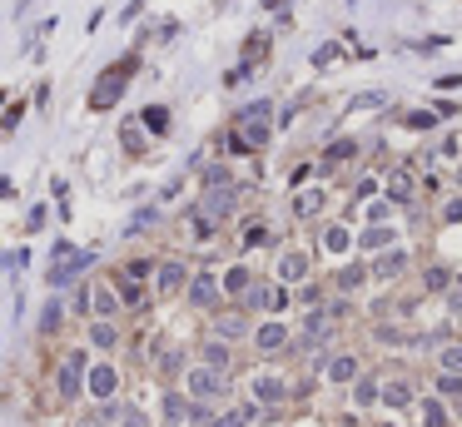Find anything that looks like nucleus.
<instances>
[{"mask_svg":"<svg viewBox=\"0 0 462 427\" xmlns=\"http://www.w3.org/2000/svg\"><path fill=\"white\" fill-rule=\"evenodd\" d=\"M55 253H60V259H55V268H50V284H70L80 268H90V264H95V253H75L70 244H60Z\"/></svg>","mask_w":462,"mask_h":427,"instance_id":"obj_1","label":"nucleus"},{"mask_svg":"<svg viewBox=\"0 0 462 427\" xmlns=\"http://www.w3.org/2000/svg\"><path fill=\"white\" fill-rule=\"evenodd\" d=\"M130 70H135V60H130V65H119V70H110V75L100 80V90L90 95V104H95V110H104V104H115V95L124 90V75H130Z\"/></svg>","mask_w":462,"mask_h":427,"instance_id":"obj_2","label":"nucleus"},{"mask_svg":"<svg viewBox=\"0 0 462 427\" xmlns=\"http://www.w3.org/2000/svg\"><path fill=\"white\" fill-rule=\"evenodd\" d=\"M80 373H85V358L70 353L65 368H60V397H80Z\"/></svg>","mask_w":462,"mask_h":427,"instance_id":"obj_3","label":"nucleus"},{"mask_svg":"<svg viewBox=\"0 0 462 427\" xmlns=\"http://www.w3.org/2000/svg\"><path fill=\"white\" fill-rule=\"evenodd\" d=\"M219 388H224L219 368H194V373H189V393H194V397H214Z\"/></svg>","mask_w":462,"mask_h":427,"instance_id":"obj_4","label":"nucleus"},{"mask_svg":"<svg viewBox=\"0 0 462 427\" xmlns=\"http://www.w3.org/2000/svg\"><path fill=\"white\" fill-rule=\"evenodd\" d=\"M254 397L264 402V408H274V402L284 397V378H274V373H259V378H254Z\"/></svg>","mask_w":462,"mask_h":427,"instance_id":"obj_5","label":"nucleus"},{"mask_svg":"<svg viewBox=\"0 0 462 427\" xmlns=\"http://www.w3.org/2000/svg\"><path fill=\"white\" fill-rule=\"evenodd\" d=\"M189 298H194L199 308H214V303H219V284H214V279H204V273H199V279L189 284Z\"/></svg>","mask_w":462,"mask_h":427,"instance_id":"obj_6","label":"nucleus"},{"mask_svg":"<svg viewBox=\"0 0 462 427\" xmlns=\"http://www.w3.org/2000/svg\"><path fill=\"white\" fill-rule=\"evenodd\" d=\"M90 393L95 397H110L115 393V368H110V362H100V368L90 373Z\"/></svg>","mask_w":462,"mask_h":427,"instance_id":"obj_7","label":"nucleus"},{"mask_svg":"<svg viewBox=\"0 0 462 427\" xmlns=\"http://www.w3.org/2000/svg\"><path fill=\"white\" fill-rule=\"evenodd\" d=\"M328 378L333 382H358V358H333L328 362Z\"/></svg>","mask_w":462,"mask_h":427,"instance_id":"obj_8","label":"nucleus"},{"mask_svg":"<svg viewBox=\"0 0 462 427\" xmlns=\"http://www.w3.org/2000/svg\"><path fill=\"white\" fill-rule=\"evenodd\" d=\"M284 343H288L284 323H264V328H259V348H264V353H274V348H284Z\"/></svg>","mask_w":462,"mask_h":427,"instance_id":"obj_9","label":"nucleus"},{"mask_svg":"<svg viewBox=\"0 0 462 427\" xmlns=\"http://www.w3.org/2000/svg\"><path fill=\"white\" fill-rule=\"evenodd\" d=\"M184 284V268L179 264H159V293H174Z\"/></svg>","mask_w":462,"mask_h":427,"instance_id":"obj_10","label":"nucleus"},{"mask_svg":"<svg viewBox=\"0 0 462 427\" xmlns=\"http://www.w3.org/2000/svg\"><path fill=\"white\" fill-rule=\"evenodd\" d=\"M403 264H408L403 253H383V259L373 264V273H378V279H393V273H403Z\"/></svg>","mask_w":462,"mask_h":427,"instance_id":"obj_11","label":"nucleus"},{"mask_svg":"<svg viewBox=\"0 0 462 427\" xmlns=\"http://www.w3.org/2000/svg\"><path fill=\"white\" fill-rule=\"evenodd\" d=\"M383 402H388V408H403V402H413V388H408V382H388Z\"/></svg>","mask_w":462,"mask_h":427,"instance_id":"obj_12","label":"nucleus"},{"mask_svg":"<svg viewBox=\"0 0 462 427\" xmlns=\"http://www.w3.org/2000/svg\"><path fill=\"white\" fill-rule=\"evenodd\" d=\"M234 199H239L234 189H214V194H209V204H204V209H209V214H229V209H234Z\"/></svg>","mask_w":462,"mask_h":427,"instance_id":"obj_13","label":"nucleus"},{"mask_svg":"<svg viewBox=\"0 0 462 427\" xmlns=\"http://www.w3.org/2000/svg\"><path fill=\"white\" fill-rule=\"evenodd\" d=\"M353 402H358V408H368V402H383V397H378V388H373V378H358V388H353Z\"/></svg>","mask_w":462,"mask_h":427,"instance_id":"obj_14","label":"nucleus"},{"mask_svg":"<svg viewBox=\"0 0 462 427\" xmlns=\"http://www.w3.org/2000/svg\"><path fill=\"white\" fill-rule=\"evenodd\" d=\"M303 268H308L303 253H284V279H303Z\"/></svg>","mask_w":462,"mask_h":427,"instance_id":"obj_15","label":"nucleus"},{"mask_svg":"<svg viewBox=\"0 0 462 427\" xmlns=\"http://www.w3.org/2000/svg\"><path fill=\"white\" fill-rule=\"evenodd\" d=\"M144 124H150L154 135H164V130H170V110H159V104H154V110H144Z\"/></svg>","mask_w":462,"mask_h":427,"instance_id":"obj_16","label":"nucleus"},{"mask_svg":"<svg viewBox=\"0 0 462 427\" xmlns=\"http://www.w3.org/2000/svg\"><path fill=\"white\" fill-rule=\"evenodd\" d=\"M204 358H209V368H219V373L229 368V348H224V343H209V348H204Z\"/></svg>","mask_w":462,"mask_h":427,"instance_id":"obj_17","label":"nucleus"},{"mask_svg":"<svg viewBox=\"0 0 462 427\" xmlns=\"http://www.w3.org/2000/svg\"><path fill=\"white\" fill-rule=\"evenodd\" d=\"M443 373L462 378V348H443Z\"/></svg>","mask_w":462,"mask_h":427,"instance_id":"obj_18","label":"nucleus"},{"mask_svg":"<svg viewBox=\"0 0 462 427\" xmlns=\"http://www.w3.org/2000/svg\"><path fill=\"white\" fill-rule=\"evenodd\" d=\"M353 149H358V144H353V139H338V144H333L328 154H323V164H338V159H348Z\"/></svg>","mask_w":462,"mask_h":427,"instance_id":"obj_19","label":"nucleus"},{"mask_svg":"<svg viewBox=\"0 0 462 427\" xmlns=\"http://www.w3.org/2000/svg\"><path fill=\"white\" fill-rule=\"evenodd\" d=\"M358 244H363V249H383V244H393V233H388V229H368Z\"/></svg>","mask_w":462,"mask_h":427,"instance_id":"obj_20","label":"nucleus"},{"mask_svg":"<svg viewBox=\"0 0 462 427\" xmlns=\"http://www.w3.org/2000/svg\"><path fill=\"white\" fill-rule=\"evenodd\" d=\"M95 313H100V318L115 313V293H110V288H95Z\"/></svg>","mask_w":462,"mask_h":427,"instance_id":"obj_21","label":"nucleus"},{"mask_svg":"<svg viewBox=\"0 0 462 427\" xmlns=\"http://www.w3.org/2000/svg\"><path fill=\"white\" fill-rule=\"evenodd\" d=\"M244 333H249L244 318H224V323H219V338H244Z\"/></svg>","mask_w":462,"mask_h":427,"instance_id":"obj_22","label":"nucleus"},{"mask_svg":"<svg viewBox=\"0 0 462 427\" xmlns=\"http://www.w3.org/2000/svg\"><path fill=\"white\" fill-rule=\"evenodd\" d=\"M388 194H393V199H408V194H413V179H408V174H393Z\"/></svg>","mask_w":462,"mask_h":427,"instance_id":"obj_23","label":"nucleus"},{"mask_svg":"<svg viewBox=\"0 0 462 427\" xmlns=\"http://www.w3.org/2000/svg\"><path fill=\"white\" fill-rule=\"evenodd\" d=\"M323 244H328L333 253H343V249H348V229H328V233H323Z\"/></svg>","mask_w":462,"mask_h":427,"instance_id":"obj_24","label":"nucleus"},{"mask_svg":"<svg viewBox=\"0 0 462 427\" xmlns=\"http://www.w3.org/2000/svg\"><path fill=\"white\" fill-rule=\"evenodd\" d=\"M224 288H229V293H244V288H249V273H244V268H229Z\"/></svg>","mask_w":462,"mask_h":427,"instance_id":"obj_25","label":"nucleus"},{"mask_svg":"<svg viewBox=\"0 0 462 427\" xmlns=\"http://www.w3.org/2000/svg\"><path fill=\"white\" fill-rule=\"evenodd\" d=\"M90 338H95V348H115V328H110V323H95Z\"/></svg>","mask_w":462,"mask_h":427,"instance_id":"obj_26","label":"nucleus"},{"mask_svg":"<svg viewBox=\"0 0 462 427\" xmlns=\"http://www.w3.org/2000/svg\"><path fill=\"white\" fill-rule=\"evenodd\" d=\"M423 417H428V427H443V422H448V413L437 408V402H428V408H423Z\"/></svg>","mask_w":462,"mask_h":427,"instance_id":"obj_27","label":"nucleus"},{"mask_svg":"<svg viewBox=\"0 0 462 427\" xmlns=\"http://www.w3.org/2000/svg\"><path fill=\"white\" fill-rule=\"evenodd\" d=\"M319 204H323V194H299V204H293V209H299V214H313Z\"/></svg>","mask_w":462,"mask_h":427,"instance_id":"obj_28","label":"nucleus"},{"mask_svg":"<svg viewBox=\"0 0 462 427\" xmlns=\"http://www.w3.org/2000/svg\"><path fill=\"white\" fill-rule=\"evenodd\" d=\"M338 284H343V288H358V284H363V268H343Z\"/></svg>","mask_w":462,"mask_h":427,"instance_id":"obj_29","label":"nucleus"},{"mask_svg":"<svg viewBox=\"0 0 462 427\" xmlns=\"http://www.w3.org/2000/svg\"><path fill=\"white\" fill-rule=\"evenodd\" d=\"M437 388H443V393H462V378H452V373H443V378H437Z\"/></svg>","mask_w":462,"mask_h":427,"instance_id":"obj_30","label":"nucleus"},{"mask_svg":"<svg viewBox=\"0 0 462 427\" xmlns=\"http://www.w3.org/2000/svg\"><path fill=\"white\" fill-rule=\"evenodd\" d=\"M119 427H144V417H139L135 408H124V413H119Z\"/></svg>","mask_w":462,"mask_h":427,"instance_id":"obj_31","label":"nucleus"},{"mask_svg":"<svg viewBox=\"0 0 462 427\" xmlns=\"http://www.w3.org/2000/svg\"><path fill=\"white\" fill-rule=\"evenodd\" d=\"M209 427H244V413H229V417H214Z\"/></svg>","mask_w":462,"mask_h":427,"instance_id":"obj_32","label":"nucleus"},{"mask_svg":"<svg viewBox=\"0 0 462 427\" xmlns=\"http://www.w3.org/2000/svg\"><path fill=\"white\" fill-rule=\"evenodd\" d=\"M443 219H448V224H457V219H462V199H452V204H448V214H443Z\"/></svg>","mask_w":462,"mask_h":427,"instance_id":"obj_33","label":"nucleus"},{"mask_svg":"<svg viewBox=\"0 0 462 427\" xmlns=\"http://www.w3.org/2000/svg\"><path fill=\"white\" fill-rule=\"evenodd\" d=\"M80 427H100V422H80Z\"/></svg>","mask_w":462,"mask_h":427,"instance_id":"obj_34","label":"nucleus"}]
</instances>
